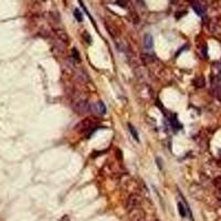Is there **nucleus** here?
<instances>
[{
	"instance_id": "obj_4",
	"label": "nucleus",
	"mask_w": 221,
	"mask_h": 221,
	"mask_svg": "<svg viewBox=\"0 0 221 221\" xmlns=\"http://www.w3.org/2000/svg\"><path fill=\"white\" fill-rule=\"evenodd\" d=\"M130 221H144L145 219V214L142 209L136 208L134 210L130 211Z\"/></svg>"
},
{
	"instance_id": "obj_7",
	"label": "nucleus",
	"mask_w": 221,
	"mask_h": 221,
	"mask_svg": "<svg viewBox=\"0 0 221 221\" xmlns=\"http://www.w3.org/2000/svg\"><path fill=\"white\" fill-rule=\"evenodd\" d=\"M192 8H193L195 12H196L198 15H204V12H205L204 8L201 6V3L198 2V1H193V2H192Z\"/></svg>"
},
{
	"instance_id": "obj_8",
	"label": "nucleus",
	"mask_w": 221,
	"mask_h": 221,
	"mask_svg": "<svg viewBox=\"0 0 221 221\" xmlns=\"http://www.w3.org/2000/svg\"><path fill=\"white\" fill-rule=\"evenodd\" d=\"M205 84H206V81H205V77H204V76L199 75L193 80V85H195L196 87H198V89L204 87Z\"/></svg>"
},
{
	"instance_id": "obj_12",
	"label": "nucleus",
	"mask_w": 221,
	"mask_h": 221,
	"mask_svg": "<svg viewBox=\"0 0 221 221\" xmlns=\"http://www.w3.org/2000/svg\"><path fill=\"white\" fill-rule=\"evenodd\" d=\"M74 17H75L76 20H77V21H80V22L83 20V15H82L81 11H80L79 9H75V10H74Z\"/></svg>"
},
{
	"instance_id": "obj_3",
	"label": "nucleus",
	"mask_w": 221,
	"mask_h": 221,
	"mask_svg": "<svg viewBox=\"0 0 221 221\" xmlns=\"http://www.w3.org/2000/svg\"><path fill=\"white\" fill-rule=\"evenodd\" d=\"M90 104L86 99H77L73 103V109L75 111V113L80 115L86 114L90 109Z\"/></svg>"
},
{
	"instance_id": "obj_13",
	"label": "nucleus",
	"mask_w": 221,
	"mask_h": 221,
	"mask_svg": "<svg viewBox=\"0 0 221 221\" xmlns=\"http://www.w3.org/2000/svg\"><path fill=\"white\" fill-rule=\"evenodd\" d=\"M72 54H74V56H75V59L77 60V61L80 60V54H79V52L76 51L75 48H73V50H72Z\"/></svg>"
},
{
	"instance_id": "obj_9",
	"label": "nucleus",
	"mask_w": 221,
	"mask_h": 221,
	"mask_svg": "<svg viewBox=\"0 0 221 221\" xmlns=\"http://www.w3.org/2000/svg\"><path fill=\"white\" fill-rule=\"evenodd\" d=\"M170 121V125H171V127L174 128V130H178L181 128V125H180V123L178 122V120H177V117H176V115L173 116V118H170L169 120Z\"/></svg>"
},
{
	"instance_id": "obj_14",
	"label": "nucleus",
	"mask_w": 221,
	"mask_h": 221,
	"mask_svg": "<svg viewBox=\"0 0 221 221\" xmlns=\"http://www.w3.org/2000/svg\"><path fill=\"white\" fill-rule=\"evenodd\" d=\"M155 221H158V220H155Z\"/></svg>"
},
{
	"instance_id": "obj_11",
	"label": "nucleus",
	"mask_w": 221,
	"mask_h": 221,
	"mask_svg": "<svg viewBox=\"0 0 221 221\" xmlns=\"http://www.w3.org/2000/svg\"><path fill=\"white\" fill-rule=\"evenodd\" d=\"M178 211H179V214L181 216V218L186 217V209H185V207H183L181 202H178Z\"/></svg>"
},
{
	"instance_id": "obj_10",
	"label": "nucleus",
	"mask_w": 221,
	"mask_h": 221,
	"mask_svg": "<svg viewBox=\"0 0 221 221\" xmlns=\"http://www.w3.org/2000/svg\"><path fill=\"white\" fill-rule=\"evenodd\" d=\"M128 130H130L133 138H134V139H136V140L138 142V140H139V137H138V133H137V130H135V127H134L132 124H128Z\"/></svg>"
},
{
	"instance_id": "obj_5",
	"label": "nucleus",
	"mask_w": 221,
	"mask_h": 221,
	"mask_svg": "<svg viewBox=\"0 0 221 221\" xmlns=\"http://www.w3.org/2000/svg\"><path fill=\"white\" fill-rule=\"evenodd\" d=\"M92 108H93V111H94L96 114L99 115H104L106 113V106H105V104H104L102 101H97V102L92 106Z\"/></svg>"
},
{
	"instance_id": "obj_1",
	"label": "nucleus",
	"mask_w": 221,
	"mask_h": 221,
	"mask_svg": "<svg viewBox=\"0 0 221 221\" xmlns=\"http://www.w3.org/2000/svg\"><path fill=\"white\" fill-rule=\"evenodd\" d=\"M96 127L97 126H96V122L94 118H85L77 124L75 128L79 133H87V136H90L96 130Z\"/></svg>"
},
{
	"instance_id": "obj_6",
	"label": "nucleus",
	"mask_w": 221,
	"mask_h": 221,
	"mask_svg": "<svg viewBox=\"0 0 221 221\" xmlns=\"http://www.w3.org/2000/svg\"><path fill=\"white\" fill-rule=\"evenodd\" d=\"M143 44H144V48L147 51H150L152 49V46H154V41H152V37L149 34V33H146L143 38Z\"/></svg>"
},
{
	"instance_id": "obj_2",
	"label": "nucleus",
	"mask_w": 221,
	"mask_h": 221,
	"mask_svg": "<svg viewBox=\"0 0 221 221\" xmlns=\"http://www.w3.org/2000/svg\"><path fill=\"white\" fill-rule=\"evenodd\" d=\"M140 204H142V198H140L138 195H136V193H133V195L128 196V198L126 200L125 209L130 212V211L136 209V208H139Z\"/></svg>"
}]
</instances>
